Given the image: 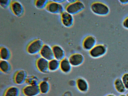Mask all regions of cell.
I'll return each instance as SVG.
<instances>
[{
    "label": "cell",
    "mask_w": 128,
    "mask_h": 96,
    "mask_svg": "<svg viewBox=\"0 0 128 96\" xmlns=\"http://www.w3.org/2000/svg\"><path fill=\"white\" fill-rule=\"evenodd\" d=\"M49 2V1L47 0H37L36 1L35 4L37 8L42 9L46 8Z\"/></svg>",
    "instance_id": "24"
},
{
    "label": "cell",
    "mask_w": 128,
    "mask_h": 96,
    "mask_svg": "<svg viewBox=\"0 0 128 96\" xmlns=\"http://www.w3.org/2000/svg\"><path fill=\"white\" fill-rule=\"evenodd\" d=\"M38 86L40 93L46 94L48 93L50 90V84L47 80H44L40 82Z\"/></svg>",
    "instance_id": "21"
},
{
    "label": "cell",
    "mask_w": 128,
    "mask_h": 96,
    "mask_svg": "<svg viewBox=\"0 0 128 96\" xmlns=\"http://www.w3.org/2000/svg\"><path fill=\"white\" fill-rule=\"evenodd\" d=\"M126 96H128V92L126 94Z\"/></svg>",
    "instance_id": "31"
},
{
    "label": "cell",
    "mask_w": 128,
    "mask_h": 96,
    "mask_svg": "<svg viewBox=\"0 0 128 96\" xmlns=\"http://www.w3.org/2000/svg\"><path fill=\"white\" fill-rule=\"evenodd\" d=\"M52 48L54 58L60 61L66 57L65 51L61 46L54 45Z\"/></svg>",
    "instance_id": "14"
},
{
    "label": "cell",
    "mask_w": 128,
    "mask_h": 96,
    "mask_svg": "<svg viewBox=\"0 0 128 96\" xmlns=\"http://www.w3.org/2000/svg\"><path fill=\"white\" fill-rule=\"evenodd\" d=\"M39 79L36 76L34 75L28 76L25 82L28 85H38L40 82Z\"/></svg>",
    "instance_id": "23"
},
{
    "label": "cell",
    "mask_w": 128,
    "mask_h": 96,
    "mask_svg": "<svg viewBox=\"0 0 128 96\" xmlns=\"http://www.w3.org/2000/svg\"><path fill=\"white\" fill-rule=\"evenodd\" d=\"M105 96H116L114 94H108Z\"/></svg>",
    "instance_id": "29"
},
{
    "label": "cell",
    "mask_w": 128,
    "mask_h": 96,
    "mask_svg": "<svg viewBox=\"0 0 128 96\" xmlns=\"http://www.w3.org/2000/svg\"><path fill=\"white\" fill-rule=\"evenodd\" d=\"M12 66L8 60H0V70L3 74H8L12 71Z\"/></svg>",
    "instance_id": "17"
},
{
    "label": "cell",
    "mask_w": 128,
    "mask_h": 96,
    "mask_svg": "<svg viewBox=\"0 0 128 96\" xmlns=\"http://www.w3.org/2000/svg\"><path fill=\"white\" fill-rule=\"evenodd\" d=\"M114 88L116 91L120 94H124L126 90L120 78H116L114 82Z\"/></svg>",
    "instance_id": "18"
},
{
    "label": "cell",
    "mask_w": 128,
    "mask_h": 96,
    "mask_svg": "<svg viewBox=\"0 0 128 96\" xmlns=\"http://www.w3.org/2000/svg\"><path fill=\"white\" fill-rule=\"evenodd\" d=\"M76 85L78 90L82 92H86L88 89V83L83 78H78L76 82Z\"/></svg>",
    "instance_id": "16"
},
{
    "label": "cell",
    "mask_w": 128,
    "mask_h": 96,
    "mask_svg": "<svg viewBox=\"0 0 128 96\" xmlns=\"http://www.w3.org/2000/svg\"><path fill=\"white\" fill-rule=\"evenodd\" d=\"M49 61L40 56L36 60V66L38 70L40 72L44 74L50 72L48 68Z\"/></svg>",
    "instance_id": "7"
},
{
    "label": "cell",
    "mask_w": 128,
    "mask_h": 96,
    "mask_svg": "<svg viewBox=\"0 0 128 96\" xmlns=\"http://www.w3.org/2000/svg\"><path fill=\"white\" fill-rule=\"evenodd\" d=\"M122 25L125 28L128 30V16L126 17L122 22Z\"/></svg>",
    "instance_id": "27"
},
{
    "label": "cell",
    "mask_w": 128,
    "mask_h": 96,
    "mask_svg": "<svg viewBox=\"0 0 128 96\" xmlns=\"http://www.w3.org/2000/svg\"><path fill=\"white\" fill-rule=\"evenodd\" d=\"M45 8L50 13L56 14H61L65 10L62 5L53 0L49 1Z\"/></svg>",
    "instance_id": "5"
},
{
    "label": "cell",
    "mask_w": 128,
    "mask_h": 96,
    "mask_svg": "<svg viewBox=\"0 0 128 96\" xmlns=\"http://www.w3.org/2000/svg\"><path fill=\"white\" fill-rule=\"evenodd\" d=\"M11 3L10 1V0H2L0 1V6L4 8H7L10 5Z\"/></svg>",
    "instance_id": "26"
},
{
    "label": "cell",
    "mask_w": 128,
    "mask_h": 96,
    "mask_svg": "<svg viewBox=\"0 0 128 96\" xmlns=\"http://www.w3.org/2000/svg\"><path fill=\"white\" fill-rule=\"evenodd\" d=\"M121 78L126 89L128 90V73L124 74Z\"/></svg>",
    "instance_id": "25"
},
{
    "label": "cell",
    "mask_w": 128,
    "mask_h": 96,
    "mask_svg": "<svg viewBox=\"0 0 128 96\" xmlns=\"http://www.w3.org/2000/svg\"><path fill=\"white\" fill-rule=\"evenodd\" d=\"M0 60L8 61L11 57V54L9 49L6 47L2 46L0 50Z\"/></svg>",
    "instance_id": "20"
},
{
    "label": "cell",
    "mask_w": 128,
    "mask_h": 96,
    "mask_svg": "<svg viewBox=\"0 0 128 96\" xmlns=\"http://www.w3.org/2000/svg\"><path fill=\"white\" fill-rule=\"evenodd\" d=\"M85 8V5L82 2L76 0L74 2L68 4L65 10L73 15L78 14L83 11Z\"/></svg>",
    "instance_id": "2"
},
{
    "label": "cell",
    "mask_w": 128,
    "mask_h": 96,
    "mask_svg": "<svg viewBox=\"0 0 128 96\" xmlns=\"http://www.w3.org/2000/svg\"><path fill=\"white\" fill-rule=\"evenodd\" d=\"M44 44L40 39L36 40L30 42L26 48L27 52L30 55H35L39 53Z\"/></svg>",
    "instance_id": "4"
},
{
    "label": "cell",
    "mask_w": 128,
    "mask_h": 96,
    "mask_svg": "<svg viewBox=\"0 0 128 96\" xmlns=\"http://www.w3.org/2000/svg\"><path fill=\"white\" fill-rule=\"evenodd\" d=\"M72 66L68 59L66 57L60 61V69L63 72L68 74L71 71Z\"/></svg>",
    "instance_id": "15"
},
{
    "label": "cell",
    "mask_w": 128,
    "mask_h": 96,
    "mask_svg": "<svg viewBox=\"0 0 128 96\" xmlns=\"http://www.w3.org/2000/svg\"><path fill=\"white\" fill-rule=\"evenodd\" d=\"M119 1L121 3L123 4H126L128 3V0H120Z\"/></svg>",
    "instance_id": "28"
},
{
    "label": "cell",
    "mask_w": 128,
    "mask_h": 96,
    "mask_svg": "<svg viewBox=\"0 0 128 96\" xmlns=\"http://www.w3.org/2000/svg\"><path fill=\"white\" fill-rule=\"evenodd\" d=\"M10 6L12 11L16 16H20L23 14L24 8L20 2L16 1H13L11 2Z\"/></svg>",
    "instance_id": "13"
},
{
    "label": "cell",
    "mask_w": 128,
    "mask_h": 96,
    "mask_svg": "<svg viewBox=\"0 0 128 96\" xmlns=\"http://www.w3.org/2000/svg\"><path fill=\"white\" fill-rule=\"evenodd\" d=\"M107 51V46L105 44H96L89 51V54L92 58H96L104 56Z\"/></svg>",
    "instance_id": "3"
},
{
    "label": "cell",
    "mask_w": 128,
    "mask_h": 96,
    "mask_svg": "<svg viewBox=\"0 0 128 96\" xmlns=\"http://www.w3.org/2000/svg\"><path fill=\"white\" fill-rule=\"evenodd\" d=\"M22 92L25 96H37L40 93L38 85H27L22 88Z\"/></svg>",
    "instance_id": "8"
},
{
    "label": "cell",
    "mask_w": 128,
    "mask_h": 96,
    "mask_svg": "<svg viewBox=\"0 0 128 96\" xmlns=\"http://www.w3.org/2000/svg\"><path fill=\"white\" fill-rule=\"evenodd\" d=\"M28 76L27 72L25 70L20 69L16 71L14 74L13 80L16 84L20 85L25 83Z\"/></svg>",
    "instance_id": "6"
},
{
    "label": "cell",
    "mask_w": 128,
    "mask_h": 96,
    "mask_svg": "<svg viewBox=\"0 0 128 96\" xmlns=\"http://www.w3.org/2000/svg\"><path fill=\"white\" fill-rule=\"evenodd\" d=\"M20 90L17 86H12L9 87L6 90L3 96H19Z\"/></svg>",
    "instance_id": "19"
},
{
    "label": "cell",
    "mask_w": 128,
    "mask_h": 96,
    "mask_svg": "<svg viewBox=\"0 0 128 96\" xmlns=\"http://www.w3.org/2000/svg\"><path fill=\"white\" fill-rule=\"evenodd\" d=\"M61 21L62 25L67 28L72 27L74 23L73 15L65 10L60 14Z\"/></svg>",
    "instance_id": "9"
},
{
    "label": "cell",
    "mask_w": 128,
    "mask_h": 96,
    "mask_svg": "<svg viewBox=\"0 0 128 96\" xmlns=\"http://www.w3.org/2000/svg\"><path fill=\"white\" fill-rule=\"evenodd\" d=\"M90 8L94 14L100 16H106L110 12L108 6L106 4L100 2H95L92 3Z\"/></svg>",
    "instance_id": "1"
},
{
    "label": "cell",
    "mask_w": 128,
    "mask_h": 96,
    "mask_svg": "<svg viewBox=\"0 0 128 96\" xmlns=\"http://www.w3.org/2000/svg\"><path fill=\"white\" fill-rule=\"evenodd\" d=\"M68 59L72 66L74 67L80 66L83 63L84 60V56L78 53L72 54L69 57Z\"/></svg>",
    "instance_id": "10"
},
{
    "label": "cell",
    "mask_w": 128,
    "mask_h": 96,
    "mask_svg": "<svg viewBox=\"0 0 128 96\" xmlns=\"http://www.w3.org/2000/svg\"><path fill=\"white\" fill-rule=\"evenodd\" d=\"M118 96H126V94H120Z\"/></svg>",
    "instance_id": "30"
},
{
    "label": "cell",
    "mask_w": 128,
    "mask_h": 96,
    "mask_svg": "<svg viewBox=\"0 0 128 96\" xmlns=\"http://www.w3.org/2000/svg\"><path fill=\"white\" fill-rule=\"evenodd\" d=\"M60 61L54 58L49 61L48 68L50 72H55L60 68Z\"/></svg>",
    "instance_id": "22"
},
{
    "label": "cell",
    "mask_w": 128,
    "mask_h": 96,
    "mask_svg": "<svg viewBox=\"0 0 128 96\" xmlns=\"http://www.w3.org/2000/svg\"><path fill=\"white\" fill-rule=\"evenodd\" d=\"M96 38L93 36L89 35L84 38L82 45L84 50L89 51L96 44Z\"/></svg>",
    "instance_id": "11"
},
{
    "label": "cell",
    "mask_w": 128,
    "mask_h": 96,
    "mask_svg": "<svg viewBox=\"0 0 128 96\" xmlns=\"http://www.w3.org/2000/svg\"><path fill=\"white\" fill-rule=\"evenodd\" d=\"M39 54L41 57L49 61L54 58L52 47L48 45L44 44Z\"/></svg>",
    "instance_id": "12"
}]
</instances>
